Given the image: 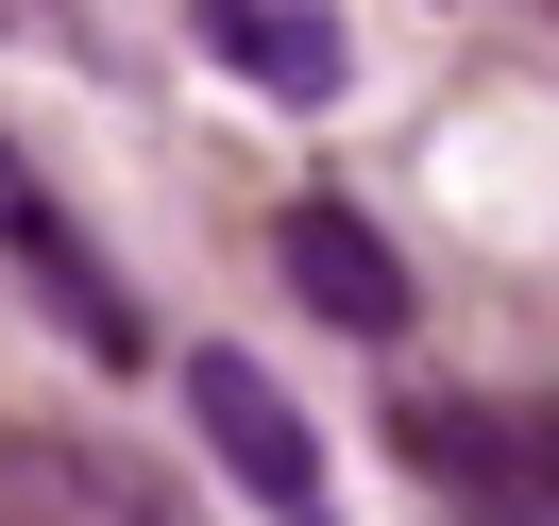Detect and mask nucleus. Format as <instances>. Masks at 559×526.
I'll use <instances>...</instances> for the list:
<instances>
[{"mask_svg": "<svg viewBox=\"0 0 559 526\" xmlns=\"http://www.w3.org/2000/svg\"><path fill=\"white\" fill-rule=\"evenodd\" d=\"M187 408H204L221 476H238L272 526H322V442H306V408H288L254 356H221V340H204V356H187Z\"/></svg>", "mask_w": 559, "mask_h": 526, "instance_id": "obj_1", "label": "nucleus"}, {"mask_svg": "<svg viewBox=\"0 0 559 526\" xmlns=\"http://www.w3.org/2000/svg\"><path fill=\"white\" fill-rule=\"evenodd\" d=\"M0 255H35V306L69 323L85 356H136V306H119V289H103V255H85L69 221H51V187L17 171V153H0Z\"/></svg>", "mask_w": 559, "mask_h": 526, "instance_id": "obj_2", "label": "nucleus"}, {"mask_svg": "<svg viewBox=\"0 0 559 526\" xmlns=\"http://www.w3.org/2000/svg\"><path fill=\"white\" fill-rule=\"evenodd\" d=\"M187 35L238 85H272V103H322L340 85V0H187Z\"/></svg>", "mask_w": 559, "mask_h": 526, "instance_id": "obj_3", "label": "nucleus"}, {"mask_svg": "<svg viewBox=\"0 0 559 526\" xmlns=\"http://www.w3.org/2000/svg\"><path fill=\"white\" fill-rule=\"evenodd\" d=\"M288 289H306L340 340H390V323H407V272H390V238L356 204H288Z\"/></svg>", "mask_w": 559, "mask_h": 526, "instance_id": "obj_4", "label": "nucleus"}, {"mask_svg": "<svg viewBox=\"0 0 559 526\" xmlns=\"http://www.w3.org/2000/svg\"><path fill=\"white\" fill-rule=\"evenodd\" d=\"M0 526H170V492L85 442H0Z\"/></svg>", "mask_w": 559, "mask_h": 526, "instance_id": "obj_5", "label": "nucleus"}, {"mask_svg": "<svg viewBox=\"0 0 559 526\" xmlns=\"http://www.w3.org/2000/svg\"><path fill=\"white\" fill-rule=\"evenodd\" d=\"M441 476H525V492H559V424H475V408H424L407 424Z\"/></svg>", "mask_w": 559, "mask_h": 526, "instance_id": "obj_6", "label": "nucleus"}]
</instances>
